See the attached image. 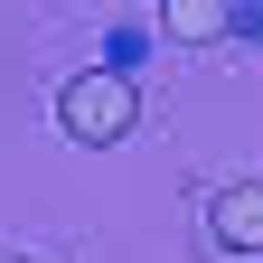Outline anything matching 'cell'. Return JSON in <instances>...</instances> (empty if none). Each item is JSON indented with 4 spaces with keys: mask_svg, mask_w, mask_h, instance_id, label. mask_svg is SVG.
<instances>
[{
    "mask_svg": "<svg viewBox=\"0 0 263 263\" xmlns=\"http://www.w3.org/2000/svg\"><path fill=\"white\" fill-rule=\"evenodd\" d=\"M207 235L226 254H263V179H235V188L207 197Z\"/></svg>",
    "mask_w": 263,
    "mask_h": 263,
    "instance_id": "obj_2",
    "label": "cell"
},
{
    "mask_svg": "<svg viewBox=\"0 0 263 263\" xmlns=\"http://www.w3.org/2000/svg\"><path fill=\"white\" fill-rule=\"evenodd\" d=\"M160 38H179V47L235 38V0H160Z\"/></svg>",
    "mask_w": 263,
    "mask_h": 263,
    "instance_id": "obj_3",
    "label": "cell"
},
{
    "mask_svg": "<svg viewBox=\"0 0 263 263\" xmlns=\"http://www.w3.org/2000/svg\"><path fill=\"white\" fill-rule=\"evenodd\" d=\"M132 122H141V94H132V76H113V66L57 85V132H66L76 151H113Z\"/></svg>",
    "mask_w": 263,
    "mask_h": 263,
    "instance_id": "obj_1",
    "label": "cell"
},
{
    "mask_svg": "<svg viewBox=\"0 0 263 263\" xmlns=\"http://www.w3.org/2000/svg\"><path fill=\"white\" fill-rule=\"evenodd\" d=\"M141 47H151V28H113V38H104V66L132 76V57H141Z\"/></svg>",
    "mask_w": 263,
    "mask_h": 263,
    "instance_id": "obj_4",
    "label": "cell"
},
{
    "mask_svg": "<svg viewBox=\"0 0 263 263\" xmlns=\"http://www.w3.org/2000/svg\"><path fill=\"white\" fill-rule=\"evenodd\" d=\"M10 263H28V254H10Z\"/></svg>",
    "mask_w": 263,
    "mask_h": 263,
    "instance_id": "obj_5",
    "label": "cell"
}]
</instances>
